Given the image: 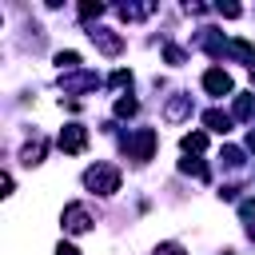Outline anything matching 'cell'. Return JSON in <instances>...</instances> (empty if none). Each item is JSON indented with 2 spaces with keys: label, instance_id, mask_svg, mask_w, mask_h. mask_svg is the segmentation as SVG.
<instances>
[{
  "label": "cell",
  "instance_id": "8fae6325",
  "mask_svg": "<svg viewBox=\"0 0 255 255\" xmlns=\"http://www.w3.org/2000/svg\"><path fill=\"white\" fill-rule=\"evenodd\" d=\"M151 12H155V4H120V16L124 20H143Z\"/></svg>",
  "mask_w": 255,
  "mask_h": 255
},
{
  "label": "cell",
  "instance_id": "d6986e66",
  "mask_svg": "<svg viewBox=\"0 0 255 255\" xmlns=\"http://www.w3.org/2000/svg\"><path fill=\"white\" fill-rule=\"evenodd\" d=\"M139 112V104L131 100V96H124V100H116V116H135Z\"/></svg>",
  "mask_w": 255,
  "mask_h": 255
},
{
  "label": "cell",
  "instance_id": "44dd1931",
  "mask_svg": "<svg viewBox=\"0 0 255 255\" xmlns=\"http://www.w3.org/2000/svg\"><path fill=\"white\" fill-rule=\"evenodd\" d=\"M155 255H187V251H183V243H159Z\"/></svg>",
  "mask_w": 255,
  "mask_h": 255
},
{
  "label": "cell",
  "instance_id": "4fadbf2b",
  "mask_svg": "<svg viewBox=\"0 0 255 255\" xmlns=\"http://www.w3.org/2000/svg\"><path fill=\"white\" fill-rule=\"evenodd\" d=\"M207 147V135L203 131H191V135H183V151L191 155V151H203Z\"/></svg>",
  "mask_w": 255,
  "mask_h": 255
},
{
  "label": "cell",
  "instance_id": "8992f818",
  "mask_svg": "<svg viewBox=\"0 0 255 255\" xmlns=\"http://www.w3.org/2000/svg\"><path fill=\"white\" fill-rule=\"evenodd\" d=\"M92 40H96V48H100L104 56H120V52H124V40H120L116 32H108V28H92Z\"/></svg>",
  "mask_w": 255,
  "mask_h": 255
},
{
  "label": "cell",
  "instance_id": "277c9868",
  "mask_svg": "<svg viewBox=\"0 0 255 255\" xmlns=\"http://www.w3.org/2000/svg\"><path fill=\"white\" fill-rule=\"evenodd\" d=\"M68 155H80L84 147H88V128L84 124H64V131H60V139H56Z\"/></svg>",
  "mask_w": 255,
  "mask_h": 255
},
{
  "label": "cell",
  "instance_id": "5b68a950",
  "mask_svg": "<svg viewBox=\"0 0 255 255\" xmlns=\"http://www.w3.org/2000/svg\"><path fill=\"white\" fill-rule=\"evenodd\" d=\"M203 88H207L211 96H231V76H227V68H207V72H203Z\"/></svg>",
  "mask_w": 255,
  "mask_h": 255
},
{
  "label": "cell",
  "instance_id": "6da1fadb",
  "mask_svg": "<svg viewBox=\"0 0 255 255\" xmlns=\"http://www.w3.org/2000/svg\"><path fill=\"white\" fill-rule=\"evenodd\" d=\"M84 187L96 191V195H116V191H120V167H112V163L88 167V171H84Z\"/></svg>",
  "mask_w": 255,
  "mask_h": 255
},
{
  "label": "cell",
  "instance_id": "e0dca14e",
  "mask_svg": "<svg viewBox=\"0 0 255 255\" xmlns=\"http://www.w3.org/2000/svg\"><path fill=\"white\" fill-rule=\"evenodd\" d=\"M219 159H223L227 167H243V151H239V147H223V151H219Z\"/></svg>",
  "mask_w": 255,
  "mask_h": 255
},
{
  "label": "cell",
  "instance_id": "7402d4cb",
  "mask_svg": "<svg viewBox=\"0 0 255 255\" xmlns=\"http://www.w3.org/2000/svg\"><path fill=\"white\" fill-rule=\"evenodd\" d=\"M219 16H227V20H235V16H239V4H219Z\"/></svg>",
  "mask_w": 255,
  "mask_h": 255
},
{
  "label": "cell",
  "instance_id": "ba28073f",
  "mask_svg": "<svg viewBox=\"0 0 255 255\" xmlns=\"http://www.w3.org/2000/svg\"><path fill=\"white\" fill-rule=\"evenodd\" d=\"M60 84H64V92H88V88L100 84V76L96 72H76V76H60Z\"/></svg>",
  "mask_w": 255,
  "mask_h": 255
},
{
  "label": "cell",
  "instance_id": "2e32d148",
  "mask_svg": "<svg viewBox=\"0 0 255 255\" xmlns=\"http://www.w3.org/2000/svg\"><path fill=\"white\" fill-rule=\"evenodd\" d=\"M108 84H112V88H131V72H128V68H116V72L108 76Z\"/></svg>",
  "mask_w": 255,
  "mask_h": 255
},
{
  "label": "cell",
  "instance_id": "7a4b0ae2",
  "mask_svg": "<svg viewBox=\"0 0 255 255\" xmlns=\"http://www.w3.org/2000/svg\"><path fill=\"white\" fill-rule=\"evenodd\" d=\"M155 128H135L128 139H124V151H128V159H135V163H147L151 155H155Z\"/></svg>",
  "mask_w": 255,
  "mask_h": 255
},
{
  "label": "cell",
  "instance_id": "9a60e30c",
  "mask_svg": "<svg viewBox=\"0 0 255 255\" xmlns=\"http://www.w3.org/2000/svg\"><path fill=\"white\" fill-rule=\"evenodd\" d=\"M56 64H60L64 72H76V68H80V52H56Z\"/></svg>",
  "mask_w": 255,
  "mask_h": 255
},
{
  "label": "cell",
  "instance_id": "d4e9b609",
  "mask_svg": "<svg viewBox=\"0 0 255 255\" xmlns=\"http://www.w3.org/2000/svg\"><path fill=\"white\" fill-rule=\"evenodd\" d=\"M251 84H255V64H251Z\"/></svg>",
  "mask_w": 255,
  "mask_h": 255
},
{
  "label": "cell",
  "instance_id": "ac0fdd59",
  "mask_svg": "<svg viewBox=\"0 0 255 255\" xmlns=\"http://www.w3.org/2000/svg\"><path fill=\"white\" fill-rule=\"evenodd\" d=\"M96 16H104V4H100V0H96V4H92V0L80 4V20H96Z\"/></svg>",
  "mask_w": 255,
  "mask_h": 255
},
{
  "label": "cell",
  "instance_id": "7c38bea8",
  "mask_svg": "<svg viewBox=\"0 0 255 255\" xmlns=\"http://www.w3.org/2000/svg\"><path fill=\"white\" fill-rule=\"evenodd\" d=\"M44 151H48V143H44V139H32V143L24 147V163H28V167H32V163H40V159H44Z\"/></svg>",
  "mask_w": 255,
  "mask_h": 255
},
{
  "label": "cell",
  "instance_id": "52a82bcc",
  "mask_svg": "<svg viewBox=\"0 0 255 255\" xmlns=\"http://www.w3.org/2000/svg\"><path fill=\"white\" fill-rule=\"evenodd\" d=\"M187 116H191V96H171L167 108H163V120H167V124H179V120H187Z\"/></svg>",
  "mask_w": 255,
  "mask_h": 255
},
{
  "label": "cell",
  "instance_id": "ffe728a7",
  "mask_svg": "<svg viewBox=\"0 0 255 255\" xmlns=\"http://www.w3.org/2000/svg\"><path fill=\"white\" fill-rule=\"evenodd\" d=\"M163 60H167V64H183L187 56H183V48H175V44H167V48H163Z\"/></svg>",
  "mask_w": 255,
  "mask_h": 255
},
{
  "label": "cell",
  "instance_id": "603a6c76",
  "mask_svg": "<svg viewBox=\"0 0 255 255\" xmlns=\"http://www.w3.org/2000/svg\"><path fill=\"white\" fill-rule=\"evenodd\" d=\"M56 255H80V251H76L72 243H60V247H56Z\"/></svg>",
  "mask_w": 255,
  "mask_h": 255
},
{
  "label": "cell",
  "instance_id": "484cf974",
  "mask_svg": "<svg viewBox=\"0 0 255 255\" xmlns=\"http://www.w3.org/2000/svg\"><path fill=\"white\" fill-rule=\"evenodd\" d=\"M227 255H231V251H227Z\"/></svg>",
  "mask_w": 255,
  "mask_h": 255
},
{
  "label": "cell",
  "instance_id": "cb8c5ba5",
  "mask_svg": "<svg viewBox=\"0 0 255 255\" xmlns=\"http://www.w3.org/2000/svg\"><path fill=\"white\" fill-rule=\"evenodd\" d=\"M247 147H251V151H255V128H251V131H247Z\"/></svg>",
  "mask_w": 255,
  "mask_h": 255
},
{
  "label": "cell",
  "instance_id": "9c48e42d",
  "mask_svg": "<svg viewBox=\"0 0 255 255\" xmlns=\"http://www.w3.org/2000/svg\"><path fill=\"white\" fill-rule=\"evenodd\" d=\"M203 124H207V131H219V135H227L235 120H231L227 112H219V108H211V112H203Z\"/></svg>",
  "mask_w": 255,
  "mask_h": 255
},
{
  "label": "cell",
  "instance_id": "5bb4252c",
  "mask_svg": "<svg viewBox=\"0 0 255 255\" xmlns=\"http://www.w3.org/2000/svg\"><path fill=\"white\" fill-rule=\"evenodd\" d=\"M179 171H187L195 179H207V163H199V159H179Z\"/></svg>",
  "mask_w": 255,
  "mask_h": 255
},
{
  "label": "cell",
  "instance_id": "30bf717a",
  "mask_svg": "<svg viewBox=\"0 0 255 255\" xmlns=\"http://www.w3.org/2000/svg\"><path fill=\"white\" fill-rule=\"evenodd\" d=\"M251 112H255V100L247 92H239L235 104H231V120H251Z\"/></svg>",
  "mask_w": 255,
  "mask_h": 255
},
{
  "label": "cell",
  "instance_id": "3957f363",
  "mask_svg": "<svg viewBox=\"0 0 255 255\" xmlns=\"http://www.w3.org/2000/svg\"><path fill=\"white\" fill-rule=\"evenodd\" d=\"M60 223H64V231L68 235H84V231H92V211L84 207V203H68L64 207V215H60Z\"/></svg>",
  "mask_w": 255,
  "mask_h": 255
}]
</instances>
